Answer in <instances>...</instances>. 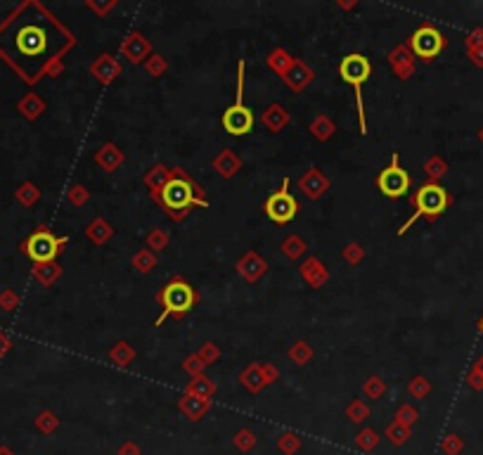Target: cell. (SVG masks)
<instances>
[{"label": "cell", "mask_w": 483, "mask_h": 455, "mask_svg": "<svg viewBox=\"0 0 483 455\" xmlns=\"http://www.w3.org/2000/svg\"><path fill=\"white\" fill-rule=\"evenodd\" d=\"M185 393H192V396H199V398H209V401H211V396L216 393V382L207 375L192 377Z\"/></svg>", "instance_id": "29"}, {"label": "cell", "mask_w": 483, "mask_h": 455, "mask_svg": "<svg viewBox=\"0 0 483 455\" xmlns=\"http://www.w3.org/2000/svg\"><path fill=\"white\" fill-rule=\"evenodd\" d=\"M313 76H315L313 69H310L306 62H301V59H294V64L290 66V71L282 76V81H285L294 93H303L310 86Z\"/></svg>", "instance_id": "17"}, {"label": "cell", "mask_w": 483, "mask_h": 455, "mask_svg": "<svg viewBox=\"0 0 483 455\" xmlns=\"http://www.w3.org/2000/svg\"><path fill=\"white\" fill-rule=\"evenodd\" d=\"M446 36L436 29L434 24H422L417 31L410 36V41L405 46L410 48V53L415 55V59H422V62H431L446 48Z\"/></svg>", "instance_id": "7"}, {"label": "cell", "mask_w": 483, "mask_h": 455, "mask_svg": "<svg viewBox=\"0 0 483 455\" xmlns=\"http://www.w3.org/2000/svg\"><path fill=\"white\" fill-rule=\"evenodd\" d=\"M471 370H476V373H479V375L483 377V353H481V358L474 363V368H471Z\"/></svg>", "instance_id": "58"}, {"label": "cell", "mask_w": 483, "mask_h": 455, "mask_svg": "<svg viewBox=\"0 0 483 455\" xmlns=\"http://www.w3.org/2000/svg\"><path fill=\"white\" fill-rule=\"evenodd\" d=\"M479 140H481V142H483V129H481V131H479Z\"/></svg>", "instance_id": "60"}, {"label": "cell", "mask_w": 483, "mask_h": 455, "mask_svg": "<svg viewBox=\"0 0 483 455\" xmlns=\"http://www.w3.org/2000/svg\"><path fill=\"white\" fill-rule=\"evenodd\" d=\"M268 268H270L268 261L261 257L258 252H247L240 261H237V273H240L242 280L249 282V285L258 282L261 277L268 273Z\"/></svg>", "instance_id": "12"}, {"label": "cell", "mask_w": 483, "mask_h": 455, "mask_svg": "<svg viewBox=\"0 0 483 455\" xmlns=\"http://www.w3.org/2000/svg\"><path fill=\"white\" fill-rule=\"evenodd\" d=\"M310 133H313V138L318 142H327L330 138H334L337 124L327 114H320L318 119H313V124H310Z\"/></svg>", "instance_id": "27"}, {"label": "cell", "mask_w": 483, "mask_h": 455, "mask_svg": "<svg viewBox=\"0 0 483 455\" xmlns=\"http://www.w3.org/2000/svg\"><path fill=\"white\" fill-rule=\"evenodd\" d=\"M171 178H173V169H169V166H164V164H154L152 169H149L147 174L142 176V183H145L149 195L159 197L161 190H164L166 183H169Z\"/></svg>", "instance_id": "20"}, {"label": "cell", "mask_w": 483, "mask_h": 455, "mask_svg": "<svg viewBox=\"0 0 483 455\" xmlns=\"http://www.w3.org/2000/svg\"><path fill=\"white\" fill-rule=\"evenodd\" d=\"M95 164L102 171H107V174H114V171L124 164V152H121V147L114 145V142H104L95 152Z\"/></svg>", "instance_id": "21"}, {"label": "cell", "mask_w": 483, "mask_h": 455, "mask_svg": "<svg viewBox=\"0 0 483 455\" xmlns=\"http://www.w3.org/2000/svg\"><path fill=\"white\" fill-rule=\"evenodd\" d=\"M469 59L474 66H479V69H483V48H476V50H467Z\"/></svg>", "instance_id": "55"}, {"label": "cell", "mask_w": 483, "mask_h": 455, "mask_svg": "<svg viewBox=\"0 0 483 455\" xmlns=\"http://www.w3.org/2000/svg\"><path fill=\"white\" fill-rule=\"evenodd\" d=\"M451 204H453V195L441 185V183H424V185L413 195L415 214L405 221L403 228H398V235H405L419 219H426L429 223H434V221H438L448 209H451Z\"/></svg>", "instance_id": "2"}, {"label": "cell", "mask_w": 483, "mask_h": 455, "mask_svg": "<svg viewBox=\"0 0 483 455\" xmlns=\"http://www.w3.org/2000/svg\"><path fill=\"white\" fill-rule=\"evenodd\" d=\"M244 59L237 62V100L232 107H227L223 112V129L230 133V136L240 138V136H247L249 131L254 129V112L242 102L244 98Z\"/></svg>", "instance_id": "5"}, {"label": "cell", "mask_w": 483, "mask_h": 455, "mask_svg": "<svg viewBox=\"0 0 483 455\" xmlns=\"http://www.w3.org/2000/svg\"><path fill=\"white\" fill-rule=\"evenodd\" d=\"M59 275H62V266H57L55 261L53 263H36V277L41 280V285H53L59 280Z\"/></svg>", "instance_id": "35"}, {"label": "cell", "mask_w": 483, "mask_h": 455, "mask_svg": "<svg viewBox=\"0 0 483 455\" xmlns=\"http://www.w3.org/2000/svg\"><path fill=\"white\" fill-rule=\"evenodd\" d=\"M86 237L95 244V247H104V244L114 237V228L109 221H104L102 216H97V219H93L91 223L86 225Z\"/></svg>", "instance_id": "23"}, {"label": "cell", "mask_w": 483, "mask_h": 455, "mask_svg": "<svg viewBox=\"0 0 483 455\" xmlns=\"http://www.w3.org/2000/svg\"><path fill=\"white\" fill-rule=\"evenodd\" d=\"M393 418H396V423H401L405 427H413L419 420V410L415 408L413 403H403V406H398Z\"/></svg>", "instance_id": "42"}, {"label": "cell", "mask_w": 483, "mask_h": 455, "mask_svg": "<svg viewBox=\"0 0 483 455\" xmlns=\"http://www.w3.org/2000/svg\"><path fill=\"white\" fill-rule=\"evenodd\" d=\"M57 425H59V420L55 418V413H41V418H38V427H41L46 434H53L55 429H57Z\"/></svg>", "instance_id": "49"}, {"label": "cell", "mask_w": 483, "mask_h": 455, "mask_svg": "<svg viewBox=\"0 0 483 455\" xmlns=\"http://www.w3.org/2000/svg\"><path fill=\"white\" fill-rule=\"evenodd\" d=\"M15 46L24 57H36V55L46 53L48 33H46V29H41V26H36V24H26L17 31Z\"/></svg>", "instance_id": "10"}, {"label": "cell", "mask_w": 483, "mask_h": 455, "mask_svg": "<svg viewBox=\"0 0 483 455\" xmlns=\"http://www.w3.org/2000/svg\"><path fill=\"white\" fill-rule=\"evenodd\" d=\"M363 259H365L363 244L351 242V244H346V247H343V261H346L348 266H360V263H363Z\"/></svg>", "instance_id": "44"}, {"label": "cell", "mask_w": 483, "mask_h": 455, "mask_svg": "<svg viewBox=\"0 0 483 455\" xmlns=\"http://www.w3.org/2000/svg\"><path fill=\"white\" fill-rule=\"evenodd\" d=\"M299 202L292 197L290 192V178L282 180V187L277 192H273L268 199H265V214L273 223H290L294 216L299 214Z\"/></svg>", "instance_id": "9"}, {"label": "cell", "mask_w": 483, "mask_h": 455, "mask_svg": "<svg viewBox=\"0 0 483 455\" xmlns=\"http://www.w3.org/2000/svg\"><path fill=\"white\" fill-rule=\"evenodd\" d=\"M211 166H214V171L220 176V178L230 180V178H235V176L242 171V159L237 157L235 149H223V152L216 154L214 162H211Z\"/></svg>", "instance_id": "18"}, {"label": "cell", "mask_w": 483, "mask_h": 455, "mask_svg": "<svg viewBox=\"0 0 483 455\" xmlns=\"http://www.w3.org/2000/svg\"><path fill=\"white\" fill-rule=\"evenodd\" d=\"M280 249H282V254H285L290 261H299L301 257H306V252H308V244L303 237H299V235H287L285 240H282L280 244Z\"/></svg>", "instance_id": "26"}, {"label": "cell", "mask_w": 483, "mask_h": 455, "mask_svg": "<svg viewBox=\"0 0 483 455\" xmlns=\"http://www.w3.org/2000/svg\"><path fill=\"white\" fill-rule=\"evenodd\" d=\"M424 174H426V178H429V183H438V180L443 178V176L448 174L446 159H441V157L426 159V162H424Z\"/></svg>", "instance_id": "38"}, {"label": "cell", "mask_w": 483, "mask_h": 455, "mask_svg": "<svg viewBox=\"0 0 483 455\" xmlns=\"http://www.w3.org/2000/svg\"><path fill=\"white\" fill-rule=\"evenodd\" d=\"M171 244V237H169V232L166 230H161V228H152V230L147 232V237H145V247L149 249V252H164L166 247Z\"/></svg>", "instance_id": "32"}, {"label": "cell", "mask_w": 483, "mask_h": 455, "mask_svg": "<svg viewBox=\"0 0 483 455\" xmlns=\"http://www.w3.org/2000/svg\"><path fill=\"white\" fill-rule=\"evenodd\" d=\"M145 69H147V74L152 76V79H159V76L166 74V69H169V62H166V57H161V55L152 53L147 57V62H145Z\"/></svg>", "instance_id": "43"}, {"label": "cell", "mask_w": 483, "mask_h": 455, "mask_svg": "<svg viewBox=\"0 0 483 455\" xmlns=\"http://www.w3.org/2000/svg\"><path fill=\"white\" fill-rule=\"evenodd\" d=\"M408 393L413 398H426L431 393V382L426 380V377H413V380L408 382Z\"/></svg>", "instance_id": "41"}, {"label": "cell", "mask_w": 483, "mask_h": 455, "mask_svg": "<svg viewBox=\"0 0 483 455\" xmlns=\"http://www.w3.org/2000/svg\"><path fill=\"white\" fill-rule=\"evenodd\" d=\"M261 368H263V380H265V387L275 384V382L280 380V370H277L273 363H261Z\"/></svg>", "instance_id": "52"}, {"label": "cell", "mask_w": 483, "mask_h": 455, "mask_svg": "<svg viewBox=\"0 0 483 455\" xmlns=\"http://www.w3.org/2000/svg\"><path fill=\"white\" fill-rule=\"evenodd\" d=\"M121 55L129 59L131 64H145L147 57L152 55V43L142 36L140 31H131L121 43Z\"/></svg>", "instance_id": "11"}, {"label": "cell", "mask_w": 483, "mask_h": 455, "mask_svg": "<svg viewBox=\"0 0 483 455\" xmlns=\"http://www.w3.org/2000/svg\"><path fill=\"white\" fill-rule=\"evenodd\" d=\"M346 418L351 420L353 425H363L365 420L370 418V406L365 401H360V398H353L346 408Z\"/></svg>", "instance_id": "39"}, {"label": "cell", "mask_w": 483, "mask_h": 455, "mask_svg": "<svg viewBox=\"0 0 483 455\" xmlns=\"http://www.w3.org/2000/svg\"><path fill=\"white\" fill-rule=\"evenodd\" d=\"M154 199L173 221H182L192 212V207H209V199L204 195V190L182 169H173V178L166 183L161 195Z\"/></svg>", "instance_id": "1"}, {"label": "cell", "mask_w": 483, "mask_h": 455, "mask_svg": "<svg viewBox=\"0 0 483 455\" xmlns=\"http://www.w3.org/2000/svg\"><path fill=\"white\" fill-rule=\"evenodd\" d=\"M21 190H24V192H21V195H24L26 202H36V199H38V190H36V187H33V185H24V187H21Z\"/></svg>", "instance_id": "57"}, {"label": "cell", "mask_w": 483, "mask_h": 455, "mask_svg": "<svg viewBox=\"0 0 483 455\" xmlns=\"http://www.w3.org/2000/svg\"><path fill=\"white\" fill-rule=\"evenodd\" d=\"M287 353H290V358H292L296 365H308L310 360H313V346H310V344H308L306 340L294 342Z\"/></svg>", "instance_id": "31"}, {"label": "cell", "mask_w": 483, "mask_h": 455, "mask_svg": "<svg viewBox=\"0 0 483 455\" xmlns=\"http://www.w3.org/2000/svg\"><path fill=\"white\" fill-rule=\"evenodd\" d=\"M388 64H391L393 74H396L401 81L413 79L415 71H417V66H415V55L410 53V48L405 46V43L388 53Z\"/></svg>", "instance_id": "13"}, {"label": "cell", "mask_w": 483, "mask_h": 455, "mask_svg": "<svg viewBox=\"0 0 483 455\" xmlns=\"http://www.w3.org/2000/svg\"><path fill=\"white\" fill-rule=\"evenodd\" d=\"M69 199L76 204V207H83V204H86L88 199H91V190H86L83 185H74V187L69 190Z\"/></svg>", "instance_id": "50"}, {"label": "cell", "mask_w": 483, "mask_h": 455, "mask_svg": "<svg viewBox=\"0 0 483 455\" xmlns=\"http://www.w3.org/2000/svg\"><path fill=\"white\" fill-rule=\"evenodd\" d=\"M157 301L161 304V315L154 325L161 327L166 323V318H171V315H173V318H182V315L190 313L194 308V304H197V292H194V287L185 277L173 275L157 292Z\"/></svg>", "instance_id": "3"}, {"label": "cell", "mask_w": 483, "mask_h": 455, "mask_svg": "<svg viewBox=\"0 0 483 455\" xmlns=\"http://www.w3.org/2000/svg\"><path fill=\"white\" fill-rule=\"evenodd\" d=\"M204 368H207V363H204L197 353H192V356H187L185 360H182V370H185V373H190L192 377L204 375Z\"/></svg>", "instance_id": "45"}, {"label": "cell", "mask_w": 483, "mask_h": 455, "mask_svg": "<svg viewBox=\"0 0 483 455\" xmlns=\"http://www.w3.org/2000/svg\"><path fill=\"white\" fill-rule=\"evenodd\" d=\"M109 360L119 368H129V365L135 360V349L131 346L129 342H116L112 349H109Z\"/></svg>", "instance_id": "28"}, {"label": "cell", "mask_w": 483, "mask_h": 455, "mask_svg": "<svg viewBox=\"0 0 483 455\" xmlns=\"http://www.w3.org/2000/svg\"><path fill=\"white\" fill-rule=\"evenodd\" d=\"M294 59H296V57H292L285 48H275L273 53L265 57V64H268V69L275 71L277 76H285L287 71H290V66L294 64Z\"/></svg>", "instance_id": "25"}, {"label": "cell", "mask_w": 483, "mask_h": 455, "mask_svg": "<svg viewBox=\"0 0 483 455\" xmlns=\"http://www.w3.org/2000/svg\"><path fill=\"white\" fill-rule=\"evenodd\" d=\"M131 263H133V268H135L138 273L147 275L149 270H154V268H157L159 259H157V254H154V252H149L147 247H142L140 252H135V254H133Z\"/></svg>", "instance_id": "30"}, {"label": "cell", "mask_w": 483, "mask_h": 455, "mask_svg": "<svg viewBox=\"0 0 483 455\" xmlns=\"http://www.w3.org/2000/svg\"><path fill=\"white\" fill-rule=\"evenodd\" d=\"M277 451L282 455H296L301 451V436L294 434V431H285V434L277 436Z\"/></svg>", "instance_id": "36"}, {"label": "cell", "mask_w": 483, "mask_h": 455, "mask_svg": "<svg viewBox=\"0 0 483 455\" xmlns=\"http://www.w3.org/2000/svg\"><path fill=\"white\" fill-rule=\"evenodd\" d=\"M91 74L102 83V86H109L116 76H121V62L116 57H112L109 53L97 55V59L91 64Z\"/></svg>", "instance_id": "16"}, {"label": "cell", "mask_w": 483, "mask_h": 455, "mask_svg": "<svg viewBox=\"0 0 483 455\" xmlns=\"http://www.w3.org/2000/svg\"><path fill=\"white\" fill-rule=\"evenodd\" d=\"M479 330H481V335H483V318H481V323H479Z\"/></svg>", "instance_id": "59"}, {"label": "cell", "mask_w": 483, "mask_h": 455, "mask_svg": "<svg viewBox=\"0 0 483 455\" xmlns=\"http://www.w3.org/2000/svg\"><path fill=\"white\" fill-rule=\"evenodd\" d=\"M372 74V64L365 55L353 53L346 55L339 64V76L355 88V104H358V131L360 136H368V121H365V102H363V86Z\"/></svg>", "instance_id": "4"}, {"label": "cell", "mask_w": 483, "mask_h": 455, "mask_svg": "<svg viewBox=\"0 0 483 455\" xmlns=\"http://www.w3.org/2000/svg\"><path fill=\"white\" fill-rule=\"evenodd\" d=\"M464 46H467V50L483 48V26H476V29L464 38Z\"/></svg>", "instance_id": "51"}, {"label": "cell", "mask_w": 483, "mask_h": 455, "mask_svg": "<svg viewBox=\"0 0 483 455\" xmlns=\"http://www.w3.org/2000/svg\"><path fill=\"white\" fill-rule=\"evenodd\" d=\"M88 8L95 10L97 15H104V12H109L112 8H116V3H102V5H100V3H93V0H88Z\"/></svg>", "instance_id": "56"}, {"label": "cell", "mask_w": 483, "mask_h": 455, "mask_svg": "<svg viewBox=\"0 0 483 455\" xmlns=\"http://www.w3.org/2000/svg\"><path fill=\"white\" fill-rule=\"evenodd\" d=\"M240 384L249 393H261L265 389L263 368H261V363H249L247 368L242 370V373H240Z\"/></svg>", "instance_id": "24"}, {"label": "cell", "mask_w": 483, "mask_h": 455, "mask_svg": "<svg viewBox=\"0 0 483 455\" xmlns=\"http://www.w3.org/2000/svg\"><path fill=\"white\" fill-rule=\"evenodd\" d=\"M261 119H263V126L270 133H280V131H285L287 126H290L292 116L280 102H273V104H268V107H265V112H263Z\"/></svg>", "instance_id": "22"}, {"label": "cell", "mask_w": 483, "mask_h": 455, "mask_svg": "<svg viewBox=\"0 0 483 455\" xmlns=\"http://www.w3.org/2000/svg\"><path fill=\"white\" fill-rule=\"evenodd\" d=\"M377 185H379V190L391 199L408 195L410 185H413V178H410V174L403 169L401 162H398V152H393L391 164L377 176Z\"/></svg>", "instance_id": "8"}, {"label": "cell", "mask_w": 483, "mask_h": 455, "mask_svg": "<svg viewBox=\"0 0 483 455\" xmlns=\"http://www.w3.org/2000/svg\"><path fill=\"white\" fill-rule=\"evenodd\" d=\"M66 242H69L66 237H57L50 230H46V228H41V230L29 235V240L21 244V249H24L26 257H29L33 263H53V261L62 254Z\"/></svg>", "instance_id": "6"}, {"label": "cell", "mask_w": 483, "mask_h": 455, "mask_svg": "<svg viewBox=\"0 0 483 455\" xmlns=\"http://www.w3.org/2000/svg\"><path fill=\"white\" fill-rule=\"evenodd\" d=\"M379 439H381V436L377 434L372 427H363V429L355 434V446H358L360 451L370 453V451H375V448L379 446Z\"/></svg>", "instance_id": "34"}, {"label": "cell", "mask_w": 483, "mask_h": 455, "mask_svg": "<svg viewBox=\"0 0 483 455\" xmlns=\"http://www.w3.org/2000/svg\"><path fill=\"white\" fill-rule=\"evenodd\" d=\"M464 448V443L462 439H460L457 434H448L446 439H443L441 443V451L446 453V455H460V451Z\"/></svg>", "instance_id": "47"}, {"label": "cell", "mask_w": 483, "mask_h": 455, "mask_svg": "<svg viewBox=\"0 0 483 455\" xmlns=\"http://www.w3.org/2000/svg\"><path fill=\"white\" fill-rule=\"evenodd\" d=\"M363 393H365L368 398H372V401H379V398L386 393V382L381 380L379 375H372V377H368V380H365Z\"/></svg>", "instance_id": "40"}, {"label": "cell", "mask_w": 483, "mask_h": 455, "mask_svg": "<svg viewBox=\"0 0 483 455\" xmlns=\"http://www.w3.org/2000/svg\"><path fill=\"white\" fill-rule=\"evenodd\" d=\"M21 109H24V114L29 116V119H36V116L43 112V102L38 98L29 95V98L24 100V102H21Z\"/></svg>", "instance_id": "48"}, {"label": "cell", "mask_w": 483, "mask_h": 455, "mask_svg": "<svg viewBox=\"0 0 483 455\" xmlns=\"http://www.w3.org/2000/svg\"><path fill=\"white\" fill-rule=\"evenodd\" d=\"M299 187H301L303 195L308 199L318 202V199L330 190V178H327L320 169H308L306 174L301 176V180H299Z\"/></svg>", "instance_id": "14"}, {"label": "cell", "mask_w": 483, "mask_h": 455, "mask_svg": "<svg viewBox=\"0 0 483 455\" xmlns=\"http://www.w3.org/2000/svg\"><path fill=\"white\" fill-rule=\"evenodd\" d=\"M299 275L303 277V280L308 282L313 290H320V287L327 285V280H330V270H327V266L322 263V261L318 257H310L303 261L301 266H299Z\"/></svg>", "instance_id": "15"}, {"label": "cell", "mask_w": 483, "mask_h": 455, "mask_svg": "<svg viewBox=\"0 0 483 455\" xmlns=\"http://www.w3.org/2000/svg\"><path fill=\"white\" fill-rule=\"evenodd\" d=\"M410 434H413V431H410V427H405V425H401V423H396V420H393L391 425L386 427V439L393 443V446H405V443L410 441Z\"/></svg>", "instance_id": "37"}, {"label": "cell", "mask_w": 483, "mask_h": 455, "mask_svg": "<svg viewBox=\"0 0 483 455\" xmlns=\"http://www.w3.org/2000/svg\"><path fill=\"white\" fill-rule=\"evenodd\" d=\"M178 410H180L187 420L197 423V420H202L204 415L211 410V401H209V398L192 396V393H182V396L178 398Z\"/></svg>", "instance_id": "19"}, {"label": "cell", "mask_w": 483, "mask_h": 455, "mask_svg": "<svg viewBox=\"0 0 483 455\" xmlns=\"http://www.w3.org/2000/svg\"><path fill=\"white\" fill-rule=\"evenodd\" d=\"M197 356L202 358V360H204V363H207V365H211V363H216V360L220 358V349L216 346L214 342H204V346H202V349H199V351H197Z\"/></svg>", "instance_id": "46"}, {"label": "cell", "mask_w": 483, "mask_h": 455, "mask_svg": "<svg viewBox=\"0 0 483 455\" xmlns=\"http://www.w3.org/2000/svg\"><path fill=\"white\" fill-rule=\"evenodd\" d=\"M256 434H254L249 427H242V429H237L235 431V436H232V443H235V448L237 451H242V453H252L254 448H256Z\"/></svg>", "instance_id": "33"}, {"label": "cell", "mask_w": 483, "mask_h": 455, "mask_svg": "<svg viewBox=\"0 0 483 455\" xmlns=\"http://www.w3.org/2000/svg\"><path fill=\"white\" fill-rule=\"evenodd\" d=\"M119 455H142V451L135 441H126L124 446L119 448Z\"/></svg>", "instance_id": "54"}, {"label": "cell", "mask_w": 483, "mask_h": 455, "mask_svg": "<svg viewBox=\"0 0 483 455\" xmlns=\"http://www.w3.org/2000/svg\"><path fill=\"white\" fill-rule=\"evenodd\" d=\"M467 384L471 387L474 391H483V377L476 373V370H469V375H467Z\"/></svg>", "instance_id": "53"}]
</instances>
